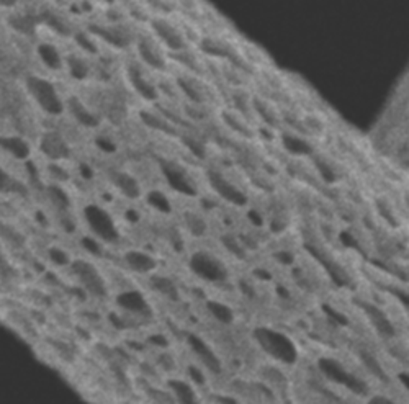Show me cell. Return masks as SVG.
I'll list each match as a JSON object with an SVG mask.
<instances>
[{
	"label": "cell",
	"instance_id": "cell-1",
	"mask_svg": "<svg viewBox=\"0 0 409 404\" xmlns=\"http://www.w3.org/2000/svg\"><path fill=\"white\" fill-rule=\"evenodd\" d=\"M25 88L33 104L48 117H61L66 112V100L50 79L30 74L25 79Z\"/></svg>",
	"mask_w": 409,
	"mask_h": 404
},
{
	"label": "cell",
	"instance_id": "cell-2",
	"mask_svg": "<svg viewBox=\"0 0 409 404\" xmlns=\"http://www.w3.org/2000/svg\"><path fill=\"white\" fill-rule=\"evenodd\" d=\"M256 342L265 354L277 362L293 365L298 360V349L285 332L270 329V327H257L254 331Z\"/></svg>",
	"mask_w": 409,
	"mask_h": 404
},
{
	"label": "cell",
	"instance_id": "cell-3",
	"mask_svg": "<svg viewBox=\"0 0 409 404\" xmlns=\"http://www.w3.org/2000/svg\"><path fill=\"white\" fill-rule=\"evenodd\" d=\"M82 220L92 236L100 239L104 244H117L122 239L120 228L112 213L97 203H88L82 208Z\"/></svg>",
	"mask_w": 409,
	"mask_h": 404
},
{
	"label": "cell",
	"instance_id": "cell-4",
	"mask_svg": "<svg viewBox=\"0 0 409 404\" xmlns=\"http://www.w3.org/2000/svg\"><path fill=\"white\" fill-rule=\"evenodd\" d=\"M69 272L79 283V287L93 298H105L108 295V285H106L105 277L91 260L75 259L69 267Z\"/></svg>",
	"mask_w": 409,
	"mask_h": 404
},
{
	"label": "cell",
	"instance_id": "cell-5",
	"mask_svg": "<svg viewBox=\"0 0 409 404\" xmlns=\"http://www.w3.org/2000/svg\"><path fill=\"white\" fill-rule=\"evenodd\" d=\"M189 269L195 277L204 280L208 283L226 282L229 277L228 267L225 265V262L207 251L193 252L189 259Z\"/></svg>",
	"mask_w": 409,
	"mask_h": 404
},
{
	"label": "cell",
	"instance_id": "cell-6",
	"mask_svg": "<svg viewBox=\"0 0 409 404\" xmlns=\"http://www.w3.org/2000/svg\"><path fill=\"white\" fill-rule=\"evenodd\" d=\"M318 367L329 380L334 381V383L341 386H345V388L350 389L352 393H357V394L367 393V385L363 383L362 380H359L354 373H350L341 362H337L336 358H329V357L319 358Z\"/></svg>",
	"mask_w": 409,
	"mask_h": 404
},
{
	"label": "cell",
	"instance_id": "cell-7",
	"mask_svg": "<svg viewBox=\"0 0 409 404\" xmlns=\"http://www.w3.org/2000/svg\"><path fill=\"white\" fill-rule=\"evenodd\" d=\"M149 28L153 31V37L161 46L167 48L172 52H185L189 44L185 41L184 33L177 28L174 23L161 17H155L149 21Z\"/></svg>",
	"mask_w": 409,
	"mask_h": 404
},
{
	"label": "cell",
	"instance_id": "cell-8",
	"mask_svg": "<svg viewBox=\"0 0 409 404\" xmlns=\"http://www.w3.org/2000/svg\"><path fill=\"white\" fill-rule=\"evenodd\" d=\"M115 305H117L120 313L124 314V316L143 319L151 318V314H153V308H151L149 300L146 298L143 291L135 290V288L120 291L118 295L115 296Z\"/></svg>",
	"mask_w": 409,
	"mask_h": 404
},
{
	"label": "cell",
	"instance_id": "cell-9",
	"mask_svg": "<svg viewBox=\"0 0 409 404\" xmlns=\"http://www.w3.org/2000/svg\"><path fill=\"white\" fill-rule=\"evenodd\" d=\"M161 172L166 179L167 185L172 190L180 195H187V197H195L197 195V185L192 177L184 166L177 164L174 161H162L161 162Z\"/></svg>",
	"mask_w": 409,
	"mask_h": 404
},
{
	"label": "cell",
	"instance_id": "cell-10",
	"mask_svg": "<svg viewBox=\"0 0 409 404\" xmlns=\"http://www.w3.org/2000/svg\"><path fill=\"white\" fill-rule=\"evenodd\" d=\"M187 344H189L190 350L195 355L200 365H202L204 370L210 373H220L223 370V365H221L220 357L218 354L213 350V347L208 344L203 337H200L197 334H189L187 336Z\"/></svg>",
	"mask_w": 409,
	"mask_h": 404
},
{
	"label": "cell",
	"instance_id": "cell-11",
	"mask_svg": "<svg viewBox=\"0 0 409 404\" xmlns=\"http://www.w3.org/2000/svg\"><path fill=\"white\" fill-rule=\"evenodd\" d=\"M39 151L53 162H59L70 155V146L64 136L57 131H46L39 137Z\"/></svg>",
	"mask_w": 409,
	"mask_h": 404
},
{
	"label": "cell",
	"instance_id": "cell-12",
	"mask_svg": "<svg viewBox=\"0 0 409 404\" xmlns=\"http://www.w3.org/2000/svg\"><path fill=\"white\" fill-rule=\"evenodd\" d=\"M136 52L140 59L153 70H164L166 69V59L162 55V46L155 41L154 38L140 37L135 39Z\"/></svg>",
	"mask_w": 409,
	"mask_h": 404
},
{
	"label": "cell",
	"instance_id": "cell-13",
	"mask_svg": "<svg viewBox=\"0 0 409 404\" xmlns=\"http://www.w3.org/2000/svg\"><path fill=\"white\" fill-rule=\"evenodd\" d=\"M88 31L93 38H99L102 41L112 44L117 50H123L128 44L133 41L131 35L123 28L122 23H105V25H97V26H88Z\"/></svg>",
	"mask_w": 409,
	"mask_h": 404
},
{
	"label": "cell",
	"instance_id": "cell-14",
	"mask_svg": "<svg viewBox=\"0 0 409 404\" xmlns=\"http://www.w3.org/2000/svg\"><path fill=\"white\" fill-rule=\"evenodd\" d=\"M123 264L133 273L148 275V277L154 275L159 267L158 259L153 254H149V252L141 251V249H128V251H124Z\"/></svg>",
	"mask_w": 409,
	"mask_h": 404
},
{
	"label": "cell",
	"instance_id": "cell-15",
	"mask_svg": "<svg viewBox=\"0 0 409 404\" xmlns=\"http://www.w3.org/2000/svg\"><path fill=\"white\" fill-rule=\"evenodd\" d=\"M208 182H210L211 189L218 193V197L226 200L231 205L242 206L244 203H246V195H244L234 184H231V182L226 179L223 174H220V172H208Z\"/></svg>",
	"mask_w": 409,
	"mask_h": 404
},
{
	"label": "cell",
	"instance_id": "cell-16",
	"mask_svg": "<svg viewBox=\"0 0 409 404\" xmlns=\"http://www.w3.org/2000/svg\"><path fill=\"white\" fill-rule=\"evenodd\" d=\"M66 112L70 115V118L75 123L81 124L82 128L87 130H95L100 126V117L97 115L91 106L86 105V102H82L79 97H69L66 100Z\"/></svg>",
	"mask_w": 409,
	"mask_h": 404
},
{
	"label": "cell",
	"instance_id": "cell-17",
	"mask_svg": "<svg viewBox=\"0 0 409 404\" xmlns=\"http://www.w3.org/2000/svg\"><path fill=\"white\" fill-rule=\"evenodd\" d=\"M126 77H128V82H130V86L133 87V90H135L141 99H144L146 102H155L159 99L158 87L154 86V82L151 81V79H148V75L141 70L140 66L136 64L128 66Z\"/></svg>",
	"mask_w": 409,
	"mask_h": 404
},
{
	"label": "cell",
	"instance_id": "cell-18",
	"mask_svg": "<svg viewBox=\"0 0 409 404\" xmlns=\"http://www.w3.org/2000/svg\"><path fill=\"white\" fill-rule=\"evenodd\" d=\"M166 388L174 396L177 404H202L197 386H193L187 378H167Z\"/></svg>",
	"mask_w": 409,
	"mask_h": 404
},
{
	"label": "cell",
	"instance_id": "cell-19",
	"mask_svg": "<svg viewBox=\"0 0 409 404\" xmlns=\"http://www.w3.org/2000/svg\"><path fill=\"white\" fill-rule=\"evenodd\" d=\"M38 61L44 66V69L51 70V73H59L66 68V56L61 55L59 48L55 43L50 41H39L35 48Z\"/></svg>",
	"mask_w": 409,
	"mask_h": 404
},
{
	"label": "cell",
	"instance_id": "cell-20",
	"mask_svg": "<svg viewBox=\"0 0 409 404\" xmlns=\"http://www.w3.org/2000/svg\"><path fill=\"white\" fill-rule=\"evenodd\" d=\"M112 184L115 185V189L118 190L123 197L130 198V200H136L141 197V185L137 184V180L133 177L131 174L124 171H118L112 174Z\"/></svg>",
	"mask_w": 409,
	"mask_h": 404
},
{
	"label": "cell",
	"instance_id": "cell-21",
	"mask_svg": "<svg viewBox=\"0 0 409 404\" xmlns=\"http://www.w3.org/2000/svg\"><path fill=\"white\" fill-rule=\"evenodd\" d=\"M2 149L3 153L20 162L28 161L31 155V146L21 136H3Z\"/></svg>",
	"mask_w": 409,
	"mask_h": 404
},
{
	"label": "cell",
	"instance_id": "cell-22",
	"mask_svg": "<svg viewBox=\"0 0 409 404\" xmlns=\"http://www.w3.org/2000/svg\"><path fill=\"white\" fill-rule=\"evenodd\" d=\"M360 308L363 309L365 316L370 319V323L375 326V329L383 336H393L394 329L393 324L388 321V318L385 316V313L380 308H377L375 305H368V303H360Z\"/></svg>",
	"mask_w": 409,
	"mask_h": 404
},
{
	"label": "cell",
	"instance_id": "cell-23",
	"mask_svg": "<svg viewBox=\"0 0 409 404\" xmlns=\"http://www.w3.org/2000/svg\"><path fill=\"white\" fill-rule=\"evenodd\" d=\"M149 283H151V288H153L155 293H159V295L164 296V298H167V300L179 298L177 285L174 282H172L171 278L166 277V275H159V273L151 275Z\"/></svg>",
	"mask_w": 409,
	"mask_h": 404
},
{
	"label": "cell",
	"instance_id": "cell-24",
	"mask_svg": "<svg viewBox=\"0 0 409 404\" xmlns=\"http://www.w3.org/2000/svg\"><path fill=\"white\" fill-rule=\"evenodd\" d=\"M66 68H68L70 77L75 81H86L91 75V64L81 55L66 56Z\"/></svg>",
	"mask_w": 409,
	"mask_h": 404
},
{
	"label": "cell",
	"instance_id": "cell-25",
	"mask_svg": "<svg viewBox=\"0 0 409 404\" xmlns=\"http://www.w3.org/2000/svg\"><path fill=\"white\" fill-rule=\"evenodd\" d=\"M207 311L210 313V316L215 319V321L221 323V324H231L234 321L233 309H231L226 303H221V301L208 300L207 301Z\"/></svg>",
	"mask_w": 409,
	"mask_h": 404
},
{
	"label": "cell",
	"instance_id": "cell-26",
	"mask_svg": "<svg viewBox=\"0 0 409 404\" xmlns=\"http://www.w3.org/2000/svg\"><path fill=\"white\" fill-rule=\"evenodd\" d=\"M146 203L153 208L154 211L161 213V215H171L172 213V203L167 198V195L161 190H151L146 193Z\"/></svg>",
	"mask_w": 409,
	"mask_h": 404
},
{
	"label": "cell",
	"instance_id": "cell-27",
	"mask_svg": "<svg viewBox=\"0 0 409 404\" xmlns=\"http://www.w3.org/2000/svg\"><path fill=\"white\" fill-rule=\"evenodd\" d=\"M46 193H48V198H50V202L53 203V206L57 208L59 211H64V213L69 210L70 198L61 185H57V184L48 185Z\"/></svg>",
	"mask_w": 409,
	"mask_h": 404
},
{
	"label": "cell",
	"instance_id": "cell-28",
	"mask_svg": "<svg viewBox=\"0 0 409 404\" xmlns=\"http://www.w3.org/2000/svg\"><path fill=\"white\" fill-rule=\"evenodd\" d=\"M141 119H143L149 128H153V130L162 131L166 133V135H175L174 126H172L166 118H162L161 115L154 112H141Z\"/></svg>",
	"mask_w": 409,
	"mask_h": 404
},
{
	"label": "cell",
	"instance_id": "cell-29",
	"mask_svg": "<svg viewBox=\"0 0 409 404\" xmlns=\"http://www.w3.org/2000/svg\"><path fill=\"white\" fill-rule=\"evenodd\" d=\"M43 21L46 23V26H50L51 30H55L56 33H59L61 37H68V35L73 33L69 28L68 21L62 19V17L57 15L56 12L43 13Z\"/></svg>",
	"mask_w": 409,
	"mask_h": 404
},
{
	"label": "cell",
	"instance_id": "cell-30",
	"mask_svg": "<svg viewBox=\"0 0 409 404\" xmlns=\"http://www.w3.org/2000/svg\"><path fill=\"white\" fill-rule=\"evenodd\" d=\"M48 259H50L51 264L57 265V267H68V269L75 260L73 259V256L66 251V249H62L59 246H53L48 249Z\"/></svg>",
	"mask_w": 409,
	"mask_h": 404
},
{
	"label": "cell",
	"instance_id": "cell-31",
	"mask_svg": "<svg viewBox=\"0 0 409 404\" xmlns=\"http://www.w3.org/2000/svg\"><path fill=\"white\" fill-rule=\"evenodd\" d=\"M81 246L84 249V252H87L91 257H97V259H100V257H104L105 254V244L100 241V239L93 238L92 234H86V236L81 238Z\"/></svg>",
	"mask_w": 409,
	"mask_h": 404
},
{
	"label": "cell",
	"instance_id": "cell-32",
	"mask_svg": "<svg viewBox=\"0 0 409 404\" xmlns=\"http://www.w3.org/2000/svg\"><path fill=\"white\" fill-rule=\"evenodd\" d=\"M185 228L189 233H192V236L195 238H200L203 236L204 231H207V223H204V220L197 213H187L185 215Z\"/></svg>",
	"mask_w": 409,
	"mask_h": 404
},
{
	"label": "cell",
	"instance_id": "cell-33",
	"mask_svg": "<svg viewBox=\"0 0 409 404\" xmlns=\"http://www.w3.org/2000/svg\"><path fill=\"white\" fill-rule=\"evenodd\" d=\"M187 376L185 378L190 381L193 386H204L207 385V370L200 365V363H189V367H187Z\"/></svg>",
	"mask_w": 409,
	"mask_h": 404
},
{
	"label": "cell",
	"instance_id": "cell-34",
	"mask_svg": "<svg viewBox=\"0 0 409 404\" xmlns=\"http://www.w3.org/2000/svg\"><path fill=\"white\" fill-rule=\"evenodd\" d=\"M10 26L20 31V33L30 35L35 30V20L30 15H25V13H17L10 19Z\"/></svg>",
	"mask_w": 409,
	"mask_h": 404
},
{
	"label": "cell",
	"instance_id": "cell-35",
	"mask_svg": "<svg viewBox=\"0 0 409 404\" xmlns=\"http://www.w3.org/2000/svg\"><path fill=\"white\" fill-rule=\"evenodd\" d=\"M75 43L79 44L82 51L88 52V55H95L97 52V38H93L92 35L87 33H75L74 35Z\"/></svg>",
	"mask_w": 409,
	"mask_h": 404
},
{
	"label": "cell",
	"instance_id": "cell-36",
	"mask_svg": "<svg viewBox=\"0 0 409 404\" xmlns=\"http://www.w3.org/2000/svg\"><path fill=\"white\" fill-rule=\"evenodd\" d=\"M362 360H363V363H365V365H367L368 370H370V372L373 373V375L379 376V378L383 380L385 373H383V370H381V365H380L379 362H377V358L373 357V355L362 352Z\"/></svg>",
	"mask_w": 409,
	"mask_h": 404
},
{
	"label": "cell",
	"instance_id": "cell-37",
	"mask_svg": "<svg viewBox=\"0 0 409 404\" xmlns=\"http://www.w3.org/2000/svg\"><path fill=\"white\" fill-rule=\"evenodd\" d=\"M283 141H285L287 148L293 151V153H301V151H303V153H310V146L295 136H287Z\"/></svg>",
	"mask_w": 409,
	"mask_h": 404
},
{
	"label": "cell",
	"instance_id": "cell-38",
	"mask_svg": "<svg viewBox=\"0 0 409 404\" xmlns=\"http://www.w3.org/2000/svg\"><path fill=\"white\" fill-rule=\"evenodd\" d=\"M185 146H187V148H190V151H192V153L197 155V157H202V154H203L202 143H198V141L192 140V137H185Z\"/></svg>",
	"mask_w": 409,
	"mask_h": 404
},
{
	"label": "cell",
	"instance_id": "cell-39",
	"mask_svg": "<svg viewBox=\"0 0 409 404\" xmlns=\"http://www.w3.org/2000/svg\"><path fill=\"white\" fill-rule=\"evenodd\" d=\"M215 404H241V403L233 396H228V394H218V396H215Z\"/></svg>",
	"mask_w": 409,
	"mask_h": 404
},
{
	"label": "cell",
	"instance_id": "cell-40",
	"mask_svg": "<svg viewBox=\"0 0 409 404\" xmlns=\"http://www.w3.org/2000/svg\"><path fill=\"white\" fill-rule=\"evenodd\" d=\"M367 404H397L393 401V399L386 398V396H380V394H377V396H372L368 399Z\"/></svg>",
	"mask_w": 409,
	"mask_h": 404
},
{
	"label": "cell",
	"instance_id": "cell-41",
	"mask_svg": "<svg viewBox=\"0 0 409 404\" xmlns=\"http://www.w3.org/2000/svg\"><path fill=\"white\" fill-rule=\"evenodd\" d=\"M399 380H401V383L409 389V375H406V373H403V375H399Z\"/></svg>",
	"mask_w": 409,
	"mask_h": 404
}]
</instances>
